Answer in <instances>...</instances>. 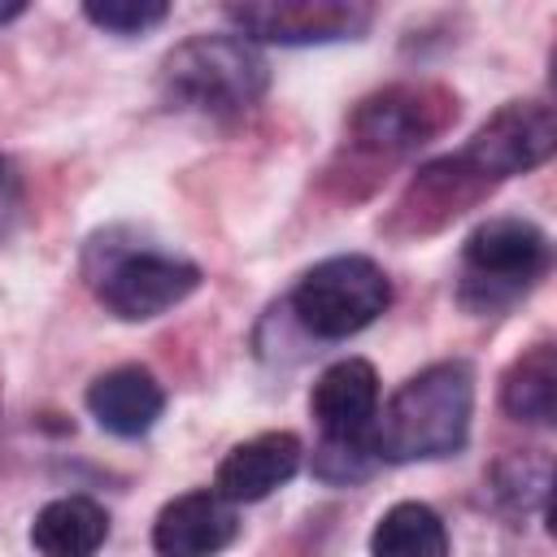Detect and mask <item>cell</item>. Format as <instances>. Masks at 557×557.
I'll return each mask as SVG.
<instances>
[{
    "instance_id": "5",
    "label": "cell",
    "mask_w": 557,
    "mask_h": 557,
    "mask_svg": "<svg viewBox=\"0 0 557 557\" xmlns=\"http://www.w3.org/2000/svg\"><path fill=\"white\" fill-rule=\"evenodd\" d=\"M553 148H557L553 109L540 100H509L474 131V139L453 161L479 187H492L500 178H513V174L544 165L553 157Z\"/></svg>"
},
{
    "instance_id": "13",
    "label": "cell",
    "mask_w": 557,
    "mask_h": 557,
    "mask_svg": "<svg viewBox=\"0 0 557 557\" xmlns=\"http://www.w3.org/2000/svg\"><path fill=\"white\" fill-rule=\"evenodd\" d=\"M109 540V513L91 496H57L30 522L39 557H96Z\"/></svg>"
},
{
    "instance_id": "10",
    "label": "cell",
    "mask_w": 557,
    "mask_h": 557,
    "mask_svg": "<svg viewBox=\"0 0 557 557\" xmlns=\"http://www.w3.org/2000/svg\"><path fill=\"white\" fill-rule=\"evenodd\" d=\"M300 440L292 431H265V435H252L244 444H235L218 470H213V492L226 500V505H252V500H265L270 492H278L296 470H300Z\"/></svg>"
},
{
    "instance_id": "15",
    "label": "cell",
    "mask_w": 557,
    "mask_h": 557,
    "mask_svg": "<svg viewBox=\"0 0 557 557\" xmlns=\"http://www.w3.org/2000/svg\"><path fill=\"white\" fill-rule=\"evenodd\" d=\"M370 557H448L444 518L422 500L392 505L370 531Z\"/></svg>"
},
{
    "instance_id": "14",
    "label": "cell",
    "mask_w": 557,
    "mask_h": 557,
    "mask_svg": "<svg viewBox=\"0 0 557 557\" xmlns=\"http://www.w3.org/2000/svg\"><path fill=\"white\" fill-rule=\"evenodd\" d=\"M500 405L509 418L548 426L557 418V357L553 344L527 348L500 379Z\"/></svg>"
},
{
    "instance_id": "11",
    "label": "cell",
    "mask_w": 557,
    "mask_h": 557,
    "mask_svg": "<svg viewBox=\"0 0 557 557\" xmlns=\"http://www.w3.org/2000/svg\"><path fill=\"white\" fill-rule=\"evenodd\" d=\"M309 413L318 418L322 435H366L379 413V374L361 357H344L326 366L313 383Z\"/></svg>"
},
{
    "instance_id": "3",
    "label": "cell",
    "mask_w": 557,
    "mask_h": 557,
    "mask_svg": "<svg viewBox=\"0 0 557 557\" xmlns=\"http://www.w3.org/2000/svg\"><path fill=\"white\" fill-rule=\"evenodd\" d=\"M548 235L527 218H487L461 248V300L479 313L513 305L548 270Z\"/></svg>"
},
{
    "instance_id": "8",
    "label": "cell",
    "mask_w": 557,
    "mask_h": 557,
    "mask_svg": "<svg viewBox=\"0 0 557 557\" xmlns=\"http://www.w3.org/2000/svg\"><path fill=\"white\" fill-rule=\"evenodd\" d=\"M457 117V100L440 87H387L370 100H361L348 117V135L361 152L374 157H400L431 135H440Z\"/></svg>"
},
{
    "instance_id": "1",
    "label": "cell",
    "mask_w": 557,
    "mask_h": 557,
    "mask_svg": "<svg viewBox=\"0 0 557 557\" xmlns=\"http://www.w3.org/2000/svg\"><path fill=\"white\" fill-rule=\"evenodd\" d=\"M474 413V374L466 361H435L418 370L370 422L379 461H435L461 453Z\"/></svg>"
},
{
    "instance_id": "19",
    "label": "cell",
    "mask_w": 557,
    "mask_h": 557,
    "mask_svg": "<svg viewBox=\"0 0 557 557\" xmlns=\"http://www.w3.org/2000/svg\"><path fill=\"white\" fill-rule=\"evenodd\" d=\"M26 213V191H22V174L9 157H0V244L22 226Z\"/></svg>"
},
{
    "instance_id": "4",
    "label": "cell",
    "mask_w": 557,
    "mask_h": 557,
    "mask_svg": "<svg viewBox=\"0 0 557 557\" xmlns=\"http://www.w3.org/2000/svg\"><path fill=\"white\" fill-rule=\"evenodd\" d=\"M392 305V283L370 257H326L292 292L296 322L318 339H348Z\"/></svg>"
},
{
    "instance_id": "12",
    "label": "cell",
    "mask_w": 557,
    "mask_h": 557,
    "mask_svg": "<svg viewBox=\"0 0 557 557\" xmlns=\"http://www.w3.org/2000/svg\"><path fill=\"white\" fill-rule=\"evenodd\" d=\"M87 409L109 435L139 440L157 426L165 409V392L144 366H117V370H104L87 387Z\"/></svg>"
},
{
    "instance_id": "17",
    "label": "cell",
    "mask_w": 557,
    "mask_h": 557,
    "mask_svg": "<svg viewBox=\"0 0 557 557\" xmlns=\"http://www.w3.org/2000/svg\"><path fill=\"white\" fill-rule=\"evenodd\" d=\"M83 17L109 35H144L170 17V4H161V0H91V4H83Z\"/></svg>"
},
{
    "instance_id": "16",
    "label": "cell",
    "mask_w": 557,
    "mask_h": 557,
    "mask_svg": "<svg viewBox=\"0 0 557 557\" xmlns=\"http://www.w3.org/2000/svg\"><path fill=\"white\" fill-rule=\"evenodd\" d=\"M374 444H370V431L366 435H322V444L313 448V474L322 483H335V487H348V483H361L370 470H374Z\"/></svg>"
},
{
    "instance_id": "18",
    "label": "cell",
    "mask_w": 557,
    "mask_h": 557,
    "mask_svg": "<svg viewBox=\"0 0 557 557\" xmlns=\"http://www.w3.org/2000/svg\"><path fill=\"white\" fill-rule=\"evenodd\" d=\"M492 492L513 509L522 513L527 505H540L544 492H548V461L544 457H509L492 470Z\"/></svg>"
},
{
    "instance_id": "9",
    "label": "cell",
    "mask_w": 557,
    "mask_h": 557,
    "mask_svg": "<svg viewBox=\"0 0 557 557\" xmlns=\"http://www.w3.org/2000/svg\"><path fill=\"white\" fill-rule=\"evenodd\" d=\"M239 535L235 505H226L213 487L174 496L152 522L157 557H218Z\"/></svg>"
},
{
    "instance_id": "2",
    "label": "cell",
    "mask_w": 557,
    "mask_h": 557,
    "mask_svg": "<svg viewBox=\"0 0 557 557\" xmlns=\"http://www.w3.org/2000/svg\"><path fill=\"white\" fill-rule=\"evenodd\" d=\"M265 87H270L265 57L239 35H196L183 39L161 61V91L170 96V104L213 117L252 109L265 96Z\"/></svg>"
},
{
    "instance_id": "20",
    "label": "cell",
    "mask_w": 557,
    "mask_h": 557,
    "mask_svg": "<svg viewBox=\"0 0 557 557\" xmlns=\"http://www.w3.org/2000/svg\"><path fill=\"white\" fill-rule=\"evenodd\" d=\"M22 13H26V4H22V0H0V26H4V22H13V17H22Z\"/></svg>"
},
{
    "instance_id": "6",
    "label": "cell",
    "mask_w": 557,
    "mask_h": 557,
    "mask_svg": "<svg viewBox=\"0 0 557 557\" xmlns=\"http://www.w3.org/2000/svg\"><path fill=\"white\" fill-rule=\"evenodd\" d=\"M200 287V265L170 257V252H117L100 274H96V296L100 305L122 318V322H148L174 305H183Z\"/></svg>"
},
{
    "instance_id": "7",
    "label": "cell",
    "mask_w": 557,
    "mask_h": 557,
    "mask_svg": "<svg viewBox=\"0 0 557 557\" xmlns=\"http://www.w3.org/2000/svg\"><path fill=\"white\" fill-rule=\"evenodd\" d=\"M226 22L248 44H335L357 39L370 26L366 4L348 0H252V4H226Z\"/></svg>"
}]
</instances>
